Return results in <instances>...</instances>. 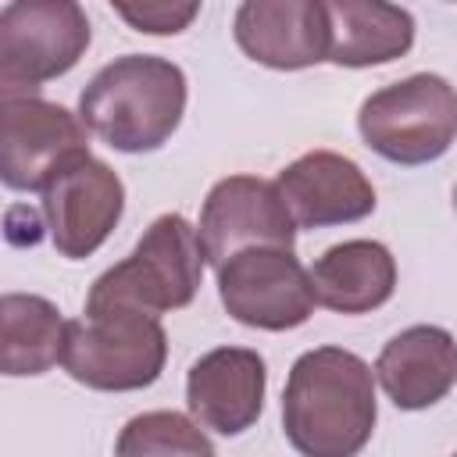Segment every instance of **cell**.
<instances>
[{"instance_id": "obj_3", "label": "cell", "mask_w": 457, "mask_h": 457, "mask_svg": "<svg viewBox=\"0 0 457 457\" xmlns=\"http://www.w3.org/2000/svg\"><path fill=\"white\" fill-rule=\"evenodd\" d=\"M168 332L161 318L125 303H86V318L68 321L61 368L96 393H136L161 378Z\"/></svg>"}, {"instance_id": "obj_7", "label": "cell", "mask_w": 457, "mask_h": 457, "mask_svg": "<svg viewBox=\"0 0 457 457\" xmlns=\"http://www.w3.org/2000/svg\"><path fill=\"white\" fill-rule=\"evenodd\" d=\"M89 157V129L43 96H0V179L14 193H43L64 168Z\"/></svg>"}, {"instance_id": "obj_8", "label": "cell", "mask_w": 457, "mask_h": 457, "mask_svg": "<svg viewBox=\"0 0 457 457\" xmlns=\"http://www.w3.org/2000/svg\"><path fill=\"white\" fill-rule=\"evenodd\" d=\"M218 300L232 321L261 332L300 328L318 307L311 271L293 250L278 246H257L228 257L218 268Z\"/></svg>"}, {"instance_id": "obj_21", "label": "cell", "mask_w": 457, "mask_h": 457, "mask_svg": "<svg viewBox=\"0 0 457 457\" xmlns=\"http://www.w3.org/2000/svg\"><path fill=\"white\" fill-rule=\"evenodd\" d=\"M453 457H457V453H453Z\"/></svg>"}, {"instance_id": "obj_15", "label": "cell", "mask_w": 457, "mask_h": 457, "mask_svg": "<svg viewBox=\"0 0 457 457\" xmlns=\"http://www.w3.org/2000/svg\"><path fill=\"white\" fill-rule=\"evenodd\" d=\"M314 296L336 314H371L396 293V257L378 239H343L311 264Z\"/></svg>"}, {"instance_id": "obj_2", "label": "cell", "mask_w": 457, "mask_h": 457, "mask_svg": "<svg viewBox=\"0 0 457 457\" xmlns=\"http://www.w3.org/2000/svg\"><path fill=\"white\" fill-rule=\"evenodd\" d=\"M186 71L157 54H125L104 64L79 93V118L118 154H154L182 125Z\"/></svg>"}, {"instance_id": "obj_1", "label": "cell", "mask_w": 457, "mask_h": 457, "mask_svg": "<svg viewBox=\"0 0 457 457\" xmlns=\"http://www.w3.org/2000/svg\"><path fill=\"white\" fill-rule=\"evenodd\" d=\"M375 368L343 346L300 353L282 389V432L300 457H357L375 432Z\"/></svg>"}, {"instance_id": "obj_18", "label": "cell", "mask_w": 457, "mask_h": 457, "mask_svg": "<svg viewBox=\"0 0 457 457\" xmlns=\"http://www.w3.org/2000/svg\"><path fill=\"white\" fill-rule=\"evenodd\" d=\"M114 457H214V443L193 414L143 411L121 425Z\"/></svg>"}, {"instance_id": "obj_9", "label": "cell", "mask_w": 457, "mask_h": 457, "mask_svg": "<svg viewBox=\"0 0 457 457\" xmlns=\"http://www.w3.org/2000/svg\"><path fill=\"white\" fill-rule=\"evenodd\" d=\"M196 236L207 264L218 271L228 257L243 250H257V246L293 250L296 221L275 182L257 175H228L211 186L200 207Z\"/></svg>"}, {"instance_id": "obj_13", "label": "cell", "mask_w": 457, "mask_h": 457, "mask_svg": "<svg viewBox=\"0 0 457 457\" xmlns=\"http://www.w3.org/2000/svg\"><path fill=\"white\" fill-rule=\"evenodd\" d=\"M236 46L271 71H303L328 61L325 0H246L232 18Z\"/></svg>"}, {"instance_id": "obj_12", "label": "cell", "mask_w": 457, "mask_h": 457, "mask_svg": "<svg viewBox=\"0 0 457 457\" xmlns=\"http://www.w3.org/2000/svg\"><path fill=\"white\" fill-rule=\"evenodd\" d=\"M268 393V364L250 346H214L186 375L193 421L218 436H243L257 425Z\"/></svg>"}, {"instance_id": "obj_4", "label": "cell", "mask_w": 457, "mask_h": 457, "mask_svg": "<svg viewBox=\"0 0 457 457\" xmlns=\"http://www.w3.org/2000/svg\"><path fill=\"white\" fill-rule=\"evenodd\" d=\"M204 268L207 257L196 225H189L179 211H168L150 221L125 261L93 278L86 303H125L161 318L193 303L204 282Z\"/></svg>"}, {"instance_id": "obj_5", "label": "cell", "mask_w": 457, "mask_h": 457, "mask_svg": "<svg viewBox=\"0 0 457 457\" xmlns=\"http://www.w3.org/2000/svg\"><path fill=\"white\" fill-rule=\"evenodd\" d=\"M357 132L364 146L389 164H432L457 139V89L436 71L389 82L364 96Z\"/></svg>"}, {"instance_id": "obj_19", "label": "cell", "mask_w": 457, "mask_h": 457, "mask_svg": "<svg viewBox=\"0 0 457 457\" xmlns=\"http://www.w3.org/2000/svg\"><path fill=\"white\" fill-rule=\"evenodd\" d=\"M114 14L146 36H179L200 14L196 0H143V4H114Z\"/></svg>"}, {"instance_id": "obj_11", "label": "cell", "mask_w": 457, "mask_h": 457, "mask_svg": "<svg viewBox=\"0 0 457 457\" xmlns=\"http://www.w3.org/2000/svg\"><path fill=\"white\" fill-rule=\"evenodd\" d=\"M296 228L353 225L375 211V186L364 168L336 150H311L289 161L275 179Z\"/></svg>"}, {"instance_id": "obj_16", "label": "cell", "mask_w": 457, "mask_h": 457, "mask_svg": "<svg viewBox=\"0 0 457 457\" xmlns=\"http://www.w3.org/2000/svg\"><path fill=\"white\" fill-rule=\"evenodd\" d=\"M328 61L336 68H375L414 46V14L386 0H325Z\"/></svg>"}, {"instance_id": "obj_20", "label": "cell", "mask_w": 457, "mask_h": 457, "mask_svg": "<svg viewBox=\"0 0 457 457\" xmlns=\"http://www.w3.org/2000/svg\"><path fill=\"white\" fill-rule=\"evenodd\" d=\"M453 211H457V186H453Z\"/></svg>"}, {"instance_id": "obj_10", "label": "cell", "mask_w": 457, "mask_h": 457, "mask_svg": "<svg viewBox=\"0 0 457 457\" xmlns=\"http://www.w3.org/2000/svg\"><path fill=\"white\" fill-rule=\"evenodd\" d=\"M121 214H125V182L107 161L93 154L64 168L43 189V221L50 243L68 261L93 257L118 228Z\"/></svg>"}, {"instance_id": "obj_17", "label": "cell", "mask_w": 457, "mask_h": 457, "mask_svg": "<svg viewBox=\"0 0 457 457\" xmlns=\"http://www.w3.org/2000/svg\"><path fill=\"white\" fill-rule=\"evenodd\" d=\"M68 318L39 293H4L0 300V368L7 378L50 371L64 357Z\"/></svg>"}, {"instance_id": "obj_14", "label": "cell", "mask_w": 457, "mask_h": 457, "mask_svg": "<svg viewBox=\"0 0 457 457\" xmlns=\"http://www.w3.org/2000/svg\"><path fill=\"white\" fill-rule=\"evenodd\" d=\"M375 382L400 411H428L457 386V339L443 325L396 332L375 361Z\"/></svg>"}, {"instance_id": "obj_6", "label": "cell", "mask_w": 457, "mask_h": 457, "mask_svg": "<svg viewBox=\"0 0 457 457\" xmlns=\"http://www.w3.org/2000/svg\"><path fill=\"white\" fill-rule=\"evenodd\" d=\"M93 29L75 0H11L0 7V96H36L89 50Z\"/></svg>"}]
</instances>
